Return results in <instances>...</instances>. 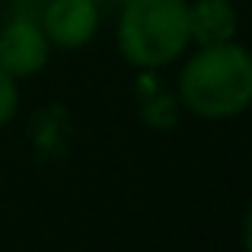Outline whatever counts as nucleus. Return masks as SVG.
I'll use <instances>...</instances> for the list:
<instances>
[{"instance_id": "1", "label": "nucleus", "mask_w": 252, "mask_h": 252, "mask_svg": "<svg viewBox=\"0 0 252 252\" xmlns=\"http://www.w3.org/2000/svg\"><path fill=\"white\" fill-rule=\"evenodd\" d=\"M179 96L198 118H230L252 102V55L243 45H204L179 74Z\"/></svg>"}, {"instance_id": "2", "label": "nucleus", "mask_w": 252, "mask_h": 252, "mask_svg": "<svg viewBox=\"0 0 252 252\" xmlns=\"http://www.w3.org/2000/svg\"><path fill=\"white\" fill-rule=\"evenodd\" d=\"M189 45L185 0H128L118 19V48L137 67H163Z\"/></svg>"}, {"instance_id": "3", "label": "nucleus", "mask_w": 252, "mask_h": 252, "mask_svg": "<svg viewBox=\"0 0 252 252\" xmlns=\"http://www.w3.org/2000/svg\"><path fill=\"white\" fill-rule=\"evenodd\" d=\"M48 35L42 32V23L32 16H16L0 29V70L16 80L32 77L48 61Z\"/></svg>"}, {"instance_id": "4", "label": "nucleus", "mask_w": 252, "mask_h": 252, "mask_svg": "<svg viewBox=\"0 0 252 252\" xmlns=\"http://www.w3.org/2000/svg\"><path fill=\"white\" fill-rule=\"evenodd\" d=\"M99 26L93 0H48L42 10V32L58 48H83Z\"/></svg>"}, {"instance_id": "5", "label": "nucleus", "mask_w": 252, "mask_h": 252, "mask_svg": "<svg viewBox=\"0 0 252 252\" xmlns=\"http://www.w3.org/2000/svg\"><path fill=\"white\" fill-rule=\"evenodd\" d=\"M236 35V10L230 0H195L189 6V42L220 45Z\"/></svg>"}, {"instance_id": "6", "label": "nucleus", "mask_w": 252, "mask_h": 252, "mask_svg": "<svg viewBox=\"0 0 252 252\" xmlns=\"http://www.w3.org/2000/svg\"><path fill=\"white\" fill-rule=\"evenodd\" d=\"M16 80H13L6 70H0V128H3L6 122L13 118V112H16Z\"/></svg>"}, {"instance_id": "7", "label": "nucleus", "mask_w": 252, "mask_h": 252, "mask_svg": "<svg viewBox=\"0 0 252 252\" xmlns=\"http://www.w3.org/2000/svg\"><path fill=\"white\" fill-rule=\"evenodd\" d=\"M243 249L252 252V204H249L246 217H243Z\"/></svg>"}, {"instance_id": "8", "label": "nucleus", "mask_w": 252, "mask_h": 252, "mask_svg": "<svg viewBox=\"0 0 252 252\" xmlns=\"http://www.w3.org/2000/svg\"><path fill=\"white\" fill-rule=\"evenodd\" d=\"M96 3V10H115V6H125L128 0H93Z\"/></svg>"}]
</instances>
